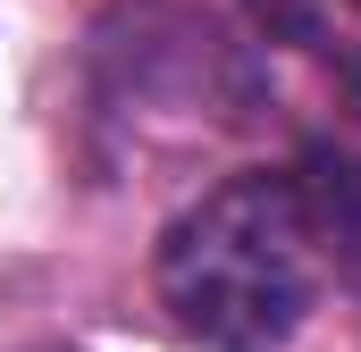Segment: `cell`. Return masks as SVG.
Instances as JSON below:
<instances>
[{"instance_id": "cell-1", "label": "cell", "mask_w": 361, "mask_h": 352, "mask_svg": "<svg viewBox=\"0 0 361 352\" xmlns=\"http://www.w3.org/2000/svg\"><path fill=\"white\" fill-rule=\"evenodd\" d=\"M361 260V176L336 151H302L286 168H244L210 184L160 235V302L210 352L286 344L311 302Z\"/></svg>"}, {"instance_id": "cell-2", "label": "cell", "mask_w": 361, "mask_h": 352, "mask_svg": "<svg viewBox=\"0 0 361 352\" xmlns=\"http://www.w3.org/2000/svg\"><path fill=\"white\" fill-rule=\"evenodd\" d=\"M261 8V25H277V34H311V8L319 0H252Z\"/></svg>"}, {"instance_id": "cell-3", "label": "cell", "mask_w": 361, "mask_h": 352, "mask_svg": "<svg viewBox=\"0 0 361 352\" xmlns=\"http://www.w3.org/2000/svg\"><path fill=\"white\" fill-rule=\"evenodd\" d=\"M34 352H68V344H34Z\"/></svg>"}]
</instances>
